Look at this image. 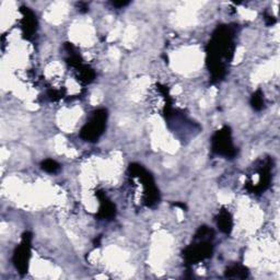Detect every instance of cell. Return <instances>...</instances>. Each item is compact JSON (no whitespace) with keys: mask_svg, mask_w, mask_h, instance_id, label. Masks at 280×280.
<instances>
[{"mask_svg":"<svg viewBox=\"0 0 280 280\" xmlns=\"http://www.w3.org/2000/svg\"><path fill=\"white\" fill-rule=\"evenodd\" d=\"M232 47V32L228 27H220L213 33V38L209 43V55H210V71L212 79L219 81L223 78L226 74L225 63L222 58L229 59V54Z\"/></svg>","mask_w":280,"mask_h":280,"instance_id":"6da1fadb","label":"cell"},{"mask_svg":"<svg viewBox=\"0 0 280 280\" xmlns=\"http://www.w3.org/2000/svg\"><path fill=\"white\" fill-rule=\"evenodd\" d=\"M213 232L207 227H202L198 230L196 238L200 239V242L198 244H194L186 248L184 252V257L188 263L195 264L197 262L211 256L212 246L209 243V240L212 238Z\"/></svg>","mask_w":280,"mask_h":280,"instance_id":"7a4b0ae2","label":"cell"},{"mask_svg":"<svg viewBox=\"0 0 280 280\" xmlns=\"http://www.w3.org/2000/svg\"><path fill=\"white\" fill-rule=\"evenodd\" d=\"M106 119H108V113H106L105 110L101 109L95 111L93 116L91 117V120L83 126V128L81 129V138L84 139L85 141L98 140L104 131Z\"/></svg>","mask_w":280,"mask_h":280,"instance_id":"3957f363","label":"cell"},{"mask_svg":"<svg viewBox=\"0 0 280 280\" xmlns=\"http://www.w3.org/2000/svg\"><path fill=\"white\" fill-rule=\"evenodd\" d=\"M212 150L218 155L232 158L236 156L237 151L234 149L231 140V131L229 127H223L218 130L212 137Z\"/></svg>","mask_w":280,"mask_h":280,"instance_id":"277c9868","label":"cell"},{"mask_svg":"<svg viewBox=\"0 0 280 280\" xmlns=\"http://www.w3.org/2000/svg\"><path fill=\"white\" fill-rule=\"evenodd\" d=\"M31 233H24L21 244H20V246L16 249V252H14L13 263L16 265L18 271L21 274L27 273L28 271L29 259L30 256H31Z\"/></svg>","mask_w":280,"mask_h":280,"instance_id":"5b68a950","label":"cell"},{"mask_svg":"<svg viewBox=\"0 0 280 280\" xmlns=\"http://www.w3.org/2000/svg\"><path fill=\"white\" fill-rule=\"evenodd\" d=\"M98 197L101 201V207L98 216L103 219L113 218L116 213L115 206L105 197L104 194H100V193H98Z\"/></svg>","mask_w":280,"mask_h":280,"instance_id":"8992f818","label":"cell"},{"mask_svg":"<svg viewBox=\"0 0 280 280\" xmlns=\"http://www.w3.org/2000/svg\"><path fill=\"white\" fill-rule=\"evenodd\" d=\"M24 10H22V12L24 14V24H23V30H24V34L27 38L32 37L33 33L37 30V19H35V16L33 14L32 11H30L28 8H23Z\"/></svg>","mask_w":280,"mask_h":280,"instance_id":"52a82bcc","label":"cell"},{"mask_svg":"<svg viewBox=\"0 0 280 280\" xmlns=\"http://www.w3.org/2000/svg\"><path fill=\"white\" fill-rule=\"evenodd\" d=\"M218 227L222 232L230 233L232 230V219L228 211H221L218 217Z\"/></svg>","mask_w":280,"mask_h":280,"instance_id":"ba28073f","label":"cell"},{"mask_svg":"<svg viewBox=\"0 0 280 280\" xmlns=\"http://www.w3.org/2000/svg\"><path fill=\"white\" fill-rule=\"evenodd\" d=\"M226 276L234 278H245L247 276V271L245 267L240 266V265H236V266L227 269Z\"/></svg>","mask_w":280,"mask_h":280,"instance_id":"9c48e42d","label":"cell"},{"mask_svg":"<svg viewBox=\"0 0 280 280\" xmlns=\"http://www.w3.org/2000/svg\"><path fill=\"white\" fill-rule=\"evenodd\" d=\"M251 103H252L253 109L256 111H261L264 108V98H263V93L261 90L256 91V92L252 95Z\"/></svg>","mask_w":280,"mask_h":280,"instance_id":"30bf717a","label":"cell"},{"mask_svg":"<svg viewBox=\"0 0 280 280\" xmlns=\"http://www.w3.org/2000/svg\"><path fill=\"white\" fill-rule=\"evenodd\" d=\"M42 169L47 173H56L59 170V164L52 159H47L42 162Z\"/></svg>","mask_w":280,"mask_h":280,"instance_id":"8fae6325","label":"cell"},{"mask_svg":"<svg viewBox=\"0 0 280 280\" xmlns=\"http://www.w3.org/2000/svg\"><path fill=\"white\" fill-rule=\"evenodd\" d=\"M113 4L114 6H116V7H124V6H126V4H128V2L127 1H123V2H113Z\"/></svg>","mask_w":280,"mask_h":280,"instance_id":"7c38bea8","label":"cell"}]
</instances>
